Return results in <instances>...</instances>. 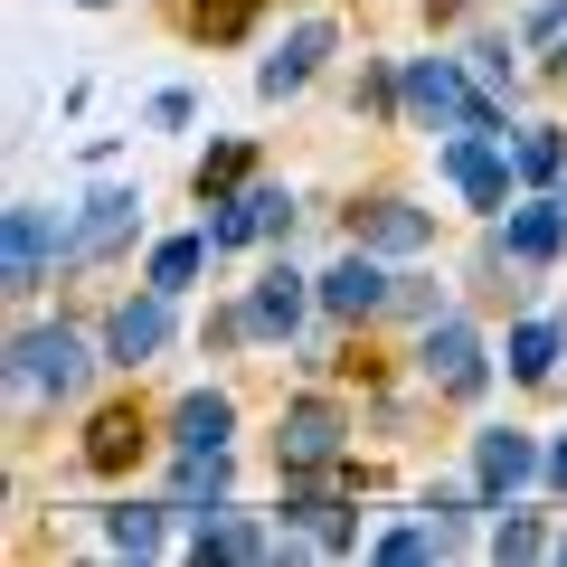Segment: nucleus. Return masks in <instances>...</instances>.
Returning <instances> with one entry per match:
<instances>
[{
    "label": "nucleus",
    "instance_id": "5701e85b",
    "mask_svg": "<svg viewBox=\"0 0 567 567\" xmlns=\"http://www.w3.org/2000/svg\"><path fill=\"white\" fill-rule=\"evenodd\" d=\"M237 181H246V142H227V152H208V162H199V199H227Z\"/></svg>",
    "mask_w": 567,
    "mask_h": 567
},
{
    "label": "nucleus",
    "instance_id": "f257e3e1",
    "mask_svg": "<svg viewBox=\"0 0 567 567\" xmlns=\"http://www.w3.org/2000/svg\"><path fill=\"white\" fill-rule=\"evenodd\" d=\"M85 369H95V350H85V331L48 322V331H20L10 341V379H20V406H48V398H76Z\"/></svg>",
    "mask_w": 567,
    "mask_h": 567
},
{
    "label": "nucleus",
    "instance_id": "aec40b11",
    "mask_svg": "<svg viewBox=\"0 0 567 567\" xmlns=\"http://www.w3.org/2000/svg\"><path fill=\"white\" fill-rule=\"evenodd\" d=\"M218 492H227V445H208V454H181V511L218 502Z\"/></svg>",
    "mask_w": 567,
    "mask_h": 567
},
{
    "label": "nucleus",
    "instance_id": "9b49d317",
    "mask_svg": "<svg viewBox=\"0 0 567 567\" xmlns=\"http://www.w3.org/2000/svg\"><path fill=\"white\" fill-rule=\"evenodd\" d=\"M133 218H142L133 189H104V199L66 227V265H85V256H104V246H123V237H133Z\"/></svg>",
    "mask_w": 567,
    "mask_h": 567
},
{
    "label": "nucleus",
    "instance_id": "2f4dec72",
    "mask_svg": "<svg viewBox=\"0 0 567 567\" xmlns=\"http://www.w3.org/2000/svg\"><path fill=\"white\" fill-rule=\"evenodd\" d=\"M85 10H104V0H85Z\"/></svg>",
    "mask_w": 567,
    "mask_h": 567
},
{
    "label": "nucleus",
    "instance_id": "f3484780",
    "mask_svg": "<svg viewBox=\"0 0 567 567\" xmlns=\"http://www.w3.org/2000/svg\"><path fill=\"white\" fill-rule=\"evenodd\" d=\"M133 454H142V425H133V406L95 416V435H85V464H95V473H114V464H133Z\"/></svg>",
    "mask_w": 567,
    "mask_h": 567
},
{
    "label": "nucleus",
    "instance_id": "2eb2a0df",
    "mask_svg": "<svg viewBox=\"0 0 567 567\" xmlns=\"http://www.w3.org/2000/svg\"><path fill=\"white\" fill-rule=\"evenodd\" d=\"M246 312H256V331H293V322H303V275L275 265V275L256 284V303H246Z\"/></svg>",
    "mask_w": 567,
    "mask_h": 567
},
{
    "label": "nucleus",
    "instance_id": "a878e982",
    "mask_svg": "<svg viewBox=\"0 0 567 567\" xmlns=\"http://www.w3.org/2000/svg\"><path fill=\"white\" fill-rule=\"evenodd\" d=\"M246 20H256V0H208V10H199V29H208V39H237Z\"/></svg>",
    "mask_w": 567,
    "mask_h": 567
},
{
    "label": "nucleus",
    "instance_id": "393cba45",
    "mask_svg": "<svg viewBox=\"0 0 567 567\" xmlns=\"http://www.w3.org/2000/svg\"><path fill=\"white\" fill-rule=\"evenodd\" d=\"M256 237V208L246 199H218V218H208V246H246Z\"/></svg>",
    "mask_w": 567,
    "mask_h": 567
},
{
    "label": "nucleus",
    "instance_id": "c756f323",
    "mask_svg": "<svg viewBox=\"0 0 567 567\" xmlns=\"http://www.w3.org/2000/svg\"><path fill=\"white\" fill-rule=\"evenodd\" d=\"M425 10H435V20H454V10H473V0H425Z\"/></svg>",
    "mask_w": 567,
    "mask_h": 567
},
{
    "label": "nucleus",
    "instance_id": "0eeeda50",
    "mask_svg": "<svg viewBox=\"0 0 567 567\" xmlns=\"http://www.w3.org/2000/svg\"><path fill=\"white\" fill-rule=\"evenodd\" d=\"M425 379L445 388V398H473V388H483V341H473L464 322H425Z\"/></svg>",
    "mask_w": 567,
    "mask_h": 567
},
{
    "label": "nucleus",
    "instance_id": "4be33fe9",
    "mask_svg": "<svg viewBox=\"0 0 567 567\" xmlns=\"http://www.w3.org/2000/svg\"><path fill=\"white\" fill-rule=\"evenodd\" d=\"M104 539L142 558V548H162V511H133V502H123V511H104Z\"/></svg>",
    "mask_w": 567,
    "mask_h": 567
},
{
    "label": "nucleus",
    "instance_id": "cd10ccee",
    "mask_svg": "<svg viewBox=\"0 0 567 567\" xmlns=\"http://www.w3.org/2000/svg\"><path fill=\"white\" fill-rule=\"evenodd\" d=\"M246 208H256V227H284V218H293V199H284V189H246Z\"/></svg>",
    "mask_w": 567,
    "mask_h": 567
},
{
    "label": "nucleus",
    "instance_id": "39448f33",
    "mask_svg": "<svg viewBox=\"0 0 567 567\" xmlns=\"http://www.w3.org/2000/svg\"><path fill=\"white\" fill-rule=\"evenodd\" d=\"M529 473H548V454L529 445L520 425H492L483 445H473V483H483V502H511V492H520Z\"/></svg>",
    "mask_w": 567,
    "mask_h": 567
},
{
    "label": "nucleus",
    "instance_id": "a211bd4d",
    "mask_svg": "<svg viewBox=\"0 0 567 567\" xmlns=\"http://www.w3.org/2000/svg\"><path fill=\"white\" fill-rule=\"evenodd\" d=\"M511 171H520V181H558V171H567V142L548 133V123H529V133L511 142Z\"/></svg>",
    "mask_w": 567,
    "mask_h": 567
},
{
    "label": "nucleus",
    "instance_id": "7c9ffc66",
    "mask_svg": "<svg viewBox=\"0 0 567 567\" xmlns=\"http://www.w3.org/2000/svg\"><path fill=\"white\" fill-rule=\"evenodd\" d=\"M558 208H567V171H558Z\"/></svg>",
    "mask_w": 567,
    "mask_h": 567
},
{
    "label": "nucleus",
    "instance_id": "f03ea898",
    "mask_svg": "<svg viewBox=\"0 0 567 567\" xmlns=\"http://www.w3.org/2000/svg\"><path fill=\"white\" fill-rule=\"evenodd\" d=\"M406 114L416 123H454V133H492V95H473L464 76H454V58H416L406 66Z\"/></svg>",
    "mask_w": 567,
    "mask_h": 567
},
{
    "label": "nucleus",
    "instance_id": "4468645a",
    "mask_svg": "<svg viewBox=\"0 0 567 567\" xmlns=\"http://www.w3.org/2000/svg\"><path fill=\"white\" fill-rule=\"evenodd\" d=\"M189 520H199V558H265V548H275L256 520H218V502L189 511Z\"/></svg>",
    "mask_w": 567,
    "mask_h": 567
},
{
    "label": "nucleus",
    "instance_id": "473e14b6",
    "mask_svg": "<svg viewBox=\"0 0 567 567\" xmlns=\"http://www.w3.org/2000/svg\"><path fill=\"white\" fill-rule=\"evenodd\" d=\"M558 558H567V539H558Z\"/></svg>",
    "mask_w": 567,
    "mask_h": 567
},
{
    "label": "nucleus",
    "instance_id": "1a4fd4ad",
    "mask_svg": "<svg viewBox=\"0 0 567 567\" xmlns=\"http://www.w3.org/2000/svg\"><path fill=\"white\" fill-rule=\"evenodd\" d=\"M425 237H435V227H425V208H406V199H369L360 218H350V246H369V256H416Z\"/></svg>",
    "mask_w": 567,
    "mask_h": 567
},
{
    "label": "nucleus",
    "instance_id": "c85d7f7f",
    "mask_svg": "<svg viewBox=\"0 0 567 567\" xmlns=\"http://www.w3.org/2000/svg\"><path fill=\"white\" fill-rule=\"evenodd\" d=\"M548 483H558V492H567V445H558V454H548Z\"/></svg>",
    "mask_w": 567,
    "mask_h": 567
},
{
    "label": "nucleus",
    "instance_id": "dca6fc26",
    "mask_svg": "<svg viewBox=\"0 0 567 567\" xmlns=\"http://www.w3.org/2000/svg\"><path fill=\"white\" fill-rule=\"evenodd\" d=\"M567 237V208H511V256L520 265H548Z\"/></svg>",
    "mask_w": 567,
    "mask_h": 567
},
{
    "label": "nucleus",
    "instance_id": "9d476101",
    "mask_svg": "<svg viewBox=\"0 0 567 567\" xmlns=\"http://www.w3.org/2000/svg\"><path fill=\"white\" fill-rule=\"evenodd\" d=\"M162 341H171V293L152 284L142 303H123V312H114V360H123V369H142V360H162Z\"/></svg>",
    "mask_w": 567,
    "mask_h": 567
},
{
    "label": "nucleus",
    "instance_id": "423d86ee",
    "mask_svg": "<svg viewBox=\"0 0 567 567\" xmlns=\"http://www.w3.org/2000/svg\"><path fill=\"white\" fill-rule=\"evenodd\" d=\"M379 303H398V284L379 275V256H369V246H350V256L322 275V312H341V322H369Z\"/></svg>",
    "mask_w": 567,
    "mask_h": 567
},
{
    "label": "nucleus",
    "instance_id": "f8f14e48",
    "mask_svg": "<svg viewBox=\"0 0 567 567\" xmlns=\"http://www.w3.org/2000/svg\"><path fill=\"white\" fill-rule=\"evenodd\" d=\"M322 48H331V20H303V29H293V39L275 48V58L256 66V85H265V95H293V85H303L312 66H322Z\"/></svg>",
    "mask_w": 567,
    "mask_h": 567
},
{
    "label": "nucleus",
    "instance_id": "bb28decb",
    "mask_svg": "<svg viewBox=\"0 0 567 567\" xmlns=\"http://www.w3.org/2000/svg\"><path fill=\"white\" fill-rule=\"evenodd\" d=\"M473 76L502 95V85H511V48H502V39H483V48H473Z\"/></svg>",
    "mask_w": 567,
    "mask_h": 567
},
{
    "label": "nucleus",
    "instance_id": "7ed1b4c3",
    "mask_svg": "<svg viewBox=\"0 0 567 567\" xmlns=\"http://www.w3.org/2000/svg\"><path fill=\"white\" fill-rule=\"evenodd\" d=\"M445 181L464 189L473 208H511V181H520V171H511V152H492V133H454L445 142Z\"/></svg>",
    "mask_w": 567,
    "mask_h": 567
},
{
    "label": "nucleus",
    "instance_id": "6ab92c4d",
    "mask_svg": "<svg viewBox=\"0 0 567 567\" xmlns=\"http://www.w3.org/2000/svg\"><path fill=\"white\" fill-rule=\"evenodd\" d=\"M558 341H567V331L520 322V331H511V379H548V369H558Z\"/></svg>",
    "mask_w": 567,
    "mask_h": 567
},
{
    "label": "nucleus",
    "instance_id": "412c9836",
    "mask_svg": "<svg viewBox=\"0 0 567 567\" xmlns=\"http://www.w3.org/2000/svg\"><path fill=\"white\" fill-rule=\"evenodd\" d=\"M199 265H208V237H171L162 256H152V284H162V293H181V284H199Z\"/></svg>",
    "mask_w": 567,
    "mask_h": 567
},
{
    "label": "nucleus",
    "instance_id": "b1692460",
    "mask_svg": "<svg viewBox=\"0 0 567 567\" xmlns=\"http://www.w3.org/2000/svg\"><path fill=\"white\" fill-rule=\"evenodd\" d=\"M492 548H502V558H539V520H529V511H502V520H492Z\"/></svg>",
    "mask_w": 567,
    "mask_h": 567
},
{
    "label": "nucleus",
    "instance_id": "6e6552de",
    "mask_svg": "<svg viewBox=\"0 0 567 567\" xmlns=\"http://www.w3.org/2000/svg\"><path fill=\"white\" fill-rule=\"evenodd\" d=\"M48 256H66V227L48 218V208H10V265H0L10 293H29V284L48 275Z\"/></svg>",
    "mask_w": 567,
    "mask_h": 567
},
{
    "label": "nucleus",
    "instance_id": "ddd939ff",
    "mask_svg": "<svg viewBox=\"0 0 567 567\" xmlns=\"http://www.w3.org/2000/svg\"><path fill=\"white\" fill-rule=\"evenodd\" d=\"M171 435H181V454H208V445H227V435H237V406H227L218 388H199V398H181Z\"/></svg>",
    "mask_w": 567,
    "mask_h": 567
},
{
    "label": "nucleus",
    "instance_id": "20e7f679",
    "mask_svg": "<svg viewBox=\"0 0 567 567\" xmlns=\"http://www.w3.org/2000/svg\"><path fill=\"white\" fill-rule=\"evenodd\" d=\"M341 406H322V398H303V406H284V425H275V445H284V464L293 473H322V464H341Z\"/></svg>",
    "mask_w": 567,
    "mask_h": 567
}]
</instances>
